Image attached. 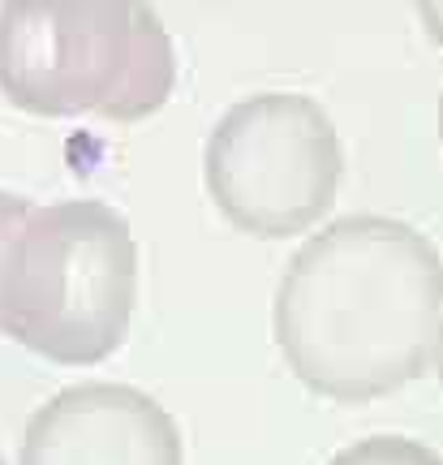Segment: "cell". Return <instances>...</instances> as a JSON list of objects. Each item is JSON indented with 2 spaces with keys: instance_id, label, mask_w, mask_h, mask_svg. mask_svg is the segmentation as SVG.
<instances>
[{
  "instance_id": "6da1fadb",
  "label": "cell",
  "mask_w": 443,
  "mask_h": 465,
  "mask_svg": "<svg viewBox=\"0 0 443 465\" xmlns=\"http://www.w3.org/2000/svg\"><path fill=\"white\" fill-rule=\"evenodd\" d=\"M443 254L396 216H340L284 263L271 332L314 397L361 405L430 375Z\"/></svg>"
},
{
  "instance_id": "7a4b0ae2",
  "label": "cell",
  "mask_w": 443,
  "mask_h": 465,
  "mask_svg": "<svg viewBox=\"0 0 443 465\" xmlns=\"http://www.w3.org/2000/svg\"><path fill=\"white\" fill-rule=\"evenodd\" d=\"M177 86V48L147 0H5L0 95L31 116L143 121Z\"/></svg>"
},
{
  "instance_id": "3957f363",
  "label": "cell",
  "mask_w": 443,
  "mask_h": 465,
  "mask_svg": "<svg viewBox=\"0 0 443 465\" xmlns=\"http://www.w3.org/2000/svg\"><path fill=\"white\" fill-rule=\"evenodd\" d=\"M138 311V237L103 199L34 203L17 232L0 336L56 366H95L125 345Z\"/></svg>"
},
{
  "instance_id": "277c9868",
  "label": "cell",
  "mask_w": 443,
  "mask_h": 465,
  "mask_svg": "<svg viewBox=\"0 0 443 465\" xmlns=\"http://www.w3.org/2000/svg\"><path fill=\"white\" fill-rule=\"evenodd\" d=\"M202 182L237 232L280 242L310 232L345 182V143L328 108L297 91H259L220 113Z\"/></svg>"
},
{
  "instance_id": "5b68a950",
  "label": "cell",
  "mask_w": 443,
  "mask_h": 465,
  "mask_svg": "<svg viewBox=\"0 0 443 465\" xmlns=\"http://www.w3.org/2000/svg\"><path fill=\"white\" fill-rule=\"evenodd\" d=\"M17 465H185L177 418L133 383H74L31 414Z\"/></svg>"
},
{
  "instance_id": "8992f818",
  "label": "cell",
  "mask_w": 443,
  "mask_h": 465,
  "mask_svg": "<svg viewBox=\"0 0 443 465\" xmlns=\"http://www.w3.org/2000/svg\"><path fill=\"white\" fill-rule=\"evenodd\" d=\"M328 465H443L435 449H427L422 440H405V435H370L358 440L331 457Z\"/></svg>"
},
{
  "instance_id": "52a82bcc",
  "label": "cell",
  "mask_w": 443,
  "mask_h": 465,
  "mask_svg": "<svg viewBox=\"0 0 443 465\" xmlns=\"http://www.w3.org/2000/svg\"><path fill=\"white\" fill-rule=\"evenodd\" d=\"M34 203L14 194V190H0V298H5V276H9V259H14L17 232L26 229Z\"/></svg>"
},
{
  "instance_id": "ba28073f",
  "label": "cell",
  "mask_w": 443,
  "mask_h": 465,
  "mask_svg": "<svg viewBox=\"0 0 443 465\" xmlns=\"http://www.w3.org/2000/svg\"><path fill=\"white\" fill-rule=\"evenodd\" d=\"M413 9H418V22H422L427 39L443 48V0H413Z\"/></svg>"
},
{
  "instance_id": "9c48e42d",
  "label": "cell",
  "mask_w": 443,
  "mask_h": 465,
  "mask_svg": "<svg viewBox=\"0 0 443 465\" xmlns=\"http://www.w3.org/2000/svg\"><path fill=\"white\" fill-rule=\"evenodd\" d=\"M430 375H439L443 383V323H439V336H435V353H430Z\"/></svg>"
},
{
  "instance_id": "30bf717a",
  "label": "cell",
  "mask_w": 443,
  "mask_h": 465,
  "mask_svg": "<svg viewBox=\"0 0 443 465\" xmlns=\"http://www.w3.org/2000/svg\"><path fill=\"white\" fill-rule=\"evenodd\" d=\"M439 138H443V95H439Z\"/></svg>"
},
{
  "instance_id": "8fae6325",
  "label": "cell",
  "mask_w": 443,
  "mask_h": 465,
  "mask_svg": "<svg viewBox=\"0 0 443 465\" xmlns=\"http://www.w3.org/2000/svg\"><path fill=\"white\" fill-rule=\"evenodd\" d=\"M0 465H9V461H5V452H0Z\"/></svg>"
}]
</instances>
